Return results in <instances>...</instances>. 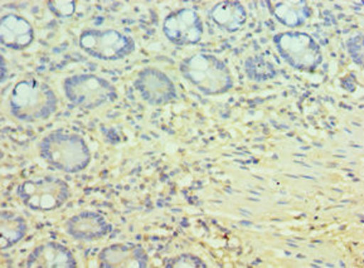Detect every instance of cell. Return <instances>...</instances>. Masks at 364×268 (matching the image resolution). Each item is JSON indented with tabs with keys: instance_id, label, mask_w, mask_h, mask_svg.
<instances>
[{
	"instance_id": "cell-6",
	"label": "cell",
	"mask_w": 364,
	"mask_h": 268,
	"mask_svg": "<svg viewBox=\"0 0 364 268\" xmlns=\"http://www.w3.org/2000/svg\"><path fill=\"white\" fill-rule=\"evenodd\" d=\"M276 48L290 66L300 71H315L323 60L319 44L303 32H285L274 38Z\"/></svg>"
},
{
	"instance_id": "cell-9",
	"label": "cell",
	"mask_w": 364,
	"mask_h": 268,
	"mask_svg": "<svg viewBox=\"0 0 364 268\" xmlns=\"http://www.w3.org/2000/svg\"><path fill=\"white\" fill-rule=\"evenodd\" d=\"M135 87L150 104H164L176 97L174 83L164 72L145 68L135 80Z\"/></svg>"
},
{
	"instance_id": "cell-1",
	"label": "cell",
	"mask_w": 364,
	"mask_h": 268,
	"mask_svg": "<svg viewBox=\"0 0 364 268\" xmlns=\"http://www.w3.org/2000/svg\"><path fill=\"white\" fill-rule=\"evenodd\" d=\"M57 97L52 88L36 78L22 80L11 96V112L18 120L33 122L46 120L55 114Z\"/></svg>"
},
{
	"instance_id": "cell-5",
	"label": "cell",
	"mask_w": 364,
	"mask_h": 268,
	"mask_svg": "<svg viewBox=\"0 0 364 268\" xmlns=\"http://www.w3.org/2000/svg\"><path fill=\"white\" fill-rule=\"evenodd\" d=\"M63 90L70 102L82 109H97L117 97L115 87L105 78L95 75L68 77L63 83Z\"/></svg>"
},
{
	"instance_id": "cell-17",
	"label": "cell",
	"mask_w": 364,
	"mask_h": 268,
	"mask_svg": "<svg viewBox=\"0 0 364 268\" xmlns=\"http://www.w3.org/2000/svg\"><path fill=\"white\" fill-rule=\"evenodd\" d=\"M245 68L250 78L259 82L267 81L276 76L275 67L262 55H255L249 58L246 60Z\"/></svg>"
},
{
	"instance_id": "cell-15",
	"label": "cell",
	"mask_w": 364,
	"mask_h": 268,
	"mask_svg": "<svg viewBox=\"0 0 364 268\" xmlns=\"http://www.w3.org/2000/svg\"><path fill=\"white\" fill-rule=\"evenodd\" d=\"M210 18L218 27L237 32L247 21V11L238 1H221L210 9Z\"/></svg>"
},
{
	"instance_id": "cell-4",
	"label": "cell",
	"mask_w": 364,
	"mask_h": 268,
	"mask_svg": "<svg viewBox=\"0 0 364 268\" xmlns=\"http://www.w3.org/2000/svg\"><path fill=\"white\" fill-rule=\"evenodd\" d=\"M18 197L28 208L50 212L62 207L70 197V188L65 181L43 176L26 181L18 188Z\"/></svg>"
},
{
	"instance_id": "cell-11",
	"label": "cell",
	"mask_w": 364,
	"mask_h": 268,
	"mask_svg": "<svg viewBox=\"0 0 364 268\" xmlns=\"http://www.w3.org/2000/svg\"><path fill=\"white\" fill-rule=\"evenodd\" d=\"M77 266L68 248L55 242L39 245L27 258L26 267L29 268H73Z\"/></svg>"
},
{
	"instance_id": "cell-2",
	"label": "cell",
	"mask_w": 364,
	"mask_h": 268,
	"mask_svg": "<svg viewBox=\"0 0 364 268\" xmlns=\"http://www.w3.org/2000/svg\"><path fill=\"white\" fill-rule=\"evenodd\" d=\"M39 150L48 164L66 173L86 169L91 160L89 146L82 137L62 130L47 135L39 144Z\"/></svg>"
},
{
	"instance_id": "cell-14",
	"label": "cell",
	"mask_w": 364,
	"mask_h": 268,
	"mask_svg": "<svg viewBox=\"0 0 364 268\" xmlns=\"http://www.w3.org/2000/svg\"><path fill=\"white\" fill-rule=\"evenodd\" d=\"M271 13L279 22L287 27L296 28L303 26L311 14V9L303 0L287 1H269Z\"/></svg>"
},
{
	"instance_id": "cell-16",
	"label": "cell",
	"mask_w": 364,
	"mask_h": 268,
	"mask_svg": "<svg viewBox=\"0 0 364 268\" xmlns=\"http://www.w3.org/2000/svg\"><path fill=\"white\" fill-rule=\"evenodd\" d=\"M27 233V223L18 214L3 212L0 219V245L1 250H6L22 241Z\"/></svg>"
},
{
	"instance_id": "cell-8",
	"label": "cell",
	"mask_w": 364,
	"mask_h": 268,
	"mask_svg": "<svg viewBox=\"0 0 364 268\" xmlns=\"http://www.w3.org/2000/svg\"><path fill=\"white\" fill-rule=\"evenodd\" d=\"M163 31L166 38L177 45L198 43L205 32L197 11L188 8L169 14L163 24Z\"/></svg>"
},
{
	"instance_id": "cell-7",
	"label": "cell",
	"mask_w": 364,
	"mask_h": 268,
	"mask_svg": "<svg viewBox=\"0 0 364 268\" xmlns=\"http://www.w3.org/2000/svg\"><path fill=\"white\" fill-rule=\"evenodd\" d=\"M80 47L104 60H122L135 50L133 39L115 29H87L80 36Z\"/></svg>"
},
{
	"instance_id": "cell-12",
	"label": "cell",
	"mask_w": 364,
	"mask_h": 268,
	"mask_svg": "<svg viewBox=\"0 0 364 268\" xmlns=\"http://www.w3.org/2000/svg\"><path fill=\"white\" fill-rule=\"evenodd\" d=\"M110 230V225L106 219L94 212H82L68 219L66 223L67 233L78 241L100 240Z\"/></svg>"
},
{
	"instance_id": "cell-3",
	"label": "cell",
	"mask_w": 364,
	"mask_h": 268,
	"mask_svg": "<svg viewBox=\"0 0 364 268\" xmlns=\"http://www.w3.org/2000/svg\"><path fill=\"white\" fill-rule=\"evenodd\" d=\"M183 76L205 95H221L233 87L231 72L215 55H191L181 63Z\"/></svg>"
},
{
	"instance_id": "cell-19",
	"label": "cell",
	"mask_w": 364,
	"mask_h": 268,
	"mask_svg": "<svg viewBox=\"0 0 364 268\" xmlns=\"http://www.w3.org/2000/svg\"><path fill=\"white\" fill-rule=\"evenodd\" d=\"M347 48L354 62L359 66H362L363 65V34H354L353 37L348 39Z\"/></svg>"
},
{
	"instance_id": "cell-20",
	"label": "cell",
	"mask_w": 364,
	"mask_h": 268,
	"mask_svg": "<svg viewBox=\"0 0 364 268\" xmlns=\"http://www.w3.org/2000/svg\"><path fill=\"white\" fill-rule=\"evenodd\" d=\"M48 8L55 16L62 18H68L73 16L76 9V3L71 0H57V1H48Z\"/></svg>"
},
{
	"instance_id": "cell-18",
	"label": "cell",
	"mask_w": 364,
	"mask_h": 268,
	"mask_svg": "<svg viewBox=\"0 0 364 268\" xmlns=\"http://www.w3.org/2000/svg\"><path fill=\"white\" fill-rule=\"evenodd\" d=\"M166 267L171 268H202L207 267L205 263L193 254H181L166 263Z\"/></svg>"
},
{
	"instance_id": "cell-13",
	"label": "cell",
	"mask_w": 364,
	"mask_h": 268,
	"mask_svg": "<svg viewBox=\"0 0 364 268\" xmlns=\"http://www.w3.org/2000/svg\"><path fill=\"white\" fill-rule=\"evenodd\" d=\"M34 39L33 28L26 18L6 14L0 21V41L11 50H24Z\"/></svg>"
},
{
	"instance_id": "cell-10",
	"label": "cell",
	"mask_w": 364,
	"mask_h": 268,
	"mask_svg": "<svg viewBox=\"0 0 364 268\" xmlns=\"http://www.w3.org/2000/svg\"><path fill=\"white\" fill-rule=\"evenodd\" d=\"M100 262L105 268H145L148 256L135 245H112L100 252Z\"/></svg>"
}]
</instances>
